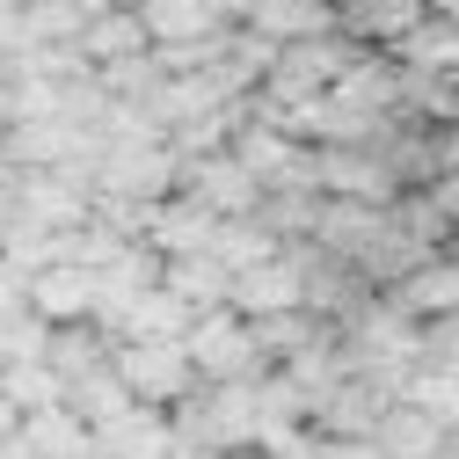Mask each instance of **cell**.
<instances>
[{"instance_id":"35","label":"cell","mask_w":459,"mask_h":459,"mask_svg":"<svg viewBox=\"0 0 459 459\" xmlns=\"http://www.w3.org/2000/svg\"><path fill=\"white\" fill-rule=\"evenodd\" d=\"M219 459H263V452H219Z\"/></svg>"},{"instance_id":"30","label":"cell","mask_w":459,"mask_h":459,"mask_svg":"<svg viewBox=\"0 0 459 459\" xmlns=\"http://www.w3.org/2000/svg\"><path fill=\"white\" fill-rule=\"evenodd\" d=\"M22 284H30L22 270H8V263H0V314H8V307H22Z\"/></svg>"},{"instance_id":"17","label":"cell","mask_w":459,"mask_h":459,"mask_svg":"<svg viewBox=\"0 0 459 459\" xmlns=\"http://www.w3.org/2000/svg\"><path fill=\"white\" fill-rule=\"evenodd\" d=\"M226 263L212 255V248H190V255H168L160 263V292H176L190 314H212V307H226Z\"/></svg>"},{"instance_id":"10","label":"cell","mask_w":459,"mask_h":459,"mask_svg":"<svg viewBox=\"0 0 459 459\" xmlns=\"http://www.w3.org/2000/svg\"><path fill=\"white\" fill-rule=\"evenodd\" d=\"M241 30L263 37V44H307V37H335L342 8L335 0H248Z\"/></svg>"},{"instance_id":"21","label":"cell","mask_w":459,"mask_h":459,"mask_svg":"<svg viewBox=\"0 0 459 459\" xmlns=\"http://www.w3.org/2000/svg\"><path fill=\"white\" fill-rule=\"evenodd\" d=\"M88 8H95V0H22V51H44V44H81Z\"/></svg>"},{"instance_id":"37","label":"cell","mask_w":459,"mask_h":459,"mask_svg":"<svg viewBox=\"0 0 459 459\" xmlns=\"http://www.w3.org/2000/svg\"><path fill=\"white\" fill-rule=\"evenodd\" d=\"M452 95H459V74H452Z\"/></svg>"},{"instance_id":"13","label":"cell","mask_w":459,"mask_h":459,"mask_svg":"<svg viewBox=\"0 0 459 459\" xmlns=\"http://www.w3.org/2000/svg\"><path fill=\"white\" fill-rule=\"evenodd\" d=\"M168 445H176V423H168V409H139V401L95 430V459H160Z\"/></svg>"},{"instance_id":"19","label":"cell","mask_w":459,"mask_h":459,"mask_svg":"<svg viewBox=\"0 0 459 459\" xmlns=\"http://www.w3.org/2000/svg\"><path fill=\"white\" fill-rule=\"evenodd\" d=\"M394 59L409 66V74H437V81H452V74H459V22H445V15L423 8V22L394 44Z\"/></svg>"},{"instance_id":"7","label":"cell","mask_w":459,"mask_h":459,"mask_svg":"<svg viewBox=\"0 0 459 459\" xmlns=\"http://www.w3.org/2000/svg\"><path fill=\"white\" fill-rule=\"evenodd\" d=\"M183 197H197V204L219 212V219H248V212L263 204V183L234 160V146H219V153H190V160H183Z\"/></svg>"},{"instance_id":"27","label":"cell","mask_w":459,"mask_h":459,"mask_svg":"<svg viewBox=\"0 0 459 459\" xmlns=\"http://www.w3.org/2000/svg\"><path fill=\"white\" fill-rule=\"evenodd\" d=\"M423 197H430V212H437L452 234H459V168H437V176L423 183Z\"/></svg>"},{"instance_id":"18","label":"cell","mask_w":459,"mask_h":459,"mask_svg":"<svg viewBox=\"0 0 459 459\" xmlns=\"http://www.w3.org/2000/svg\"><path fill=\"white\" fill-rule=\"evenodd\" d=\"M109 358H117V335H109L102 321H74V328H51V342H44V365L59 372L66 386H74V379H88V372H102Z\"/></svg>"},{"instance_id":"33","label":"cell","mask_w":459,"mask_h":459,"mask_svg":"<svg viewBox=\"0 0 459 459\" xmlns=\"http://www.w3.org/2000/svg\"><path fill=\"white\" fill-rule=\"evenodd\" d=\"M160 459H219V452H197V445H168Z\"/></svg>"},{"instance_id":"1","label":"cell","mask_w":459,"mask_h":459,"mask_svg":"<svg viewBox=\"0 0 459 459\" xmlns=\"http://www.w3.org/2000/svg\"><path fill=\"white\" fill-rule=\"evenodd\" d=\"M183 190V153L168 146L160 132H139V139H102V160H95V197H125V204H160Z\"/></svg>"},{"instance_id":"22","label":"cell","mask_w":459,"mask_h":459,"mask_svg":"<svg viewBox=\"0 0 459 459\" xmlns=\"http://www.w3.org/2000/svg\"><path fill=\"white\" fill-rule=\"evenodd\" d=\"M284 241L270 234V226L248 212V219H219V234H212V255L226 263V277H241V270H255V263H270Z\"/></svg>"},{"instance_id":"32","label":"cell","mask_w":459,"mask_h":459,"mask_svg":"<svg viewBox=\"0 0 459 459\" xmlns=\"http://www.w3.org/2000/svg\"><path fill=\"white\" fill-rule=\"evenodd\" d=\"M8 430H22V416H15V401L0 394V437H8Z\"/></svg>"},{"instance_id":"28","label":"cell","mask_w":459,"mask_h":459,"mask_svg":"<svg viewBox=\"0 0 459 459\" xmlns=\"http://www.w3.org/2000/svg\"><path fill=\"white\" fill-rule=\"evenodd\" d=\"M314 459H386L372 437H321L314 430Z\"/></svg>"},{"instance_id":"25","label":"cell","mask_w":459,"mask_h":459,"mask_svg":"<svg viewBox=\"0 0 459 459\" xmlns=\"http://www.w3.org/2000/svg\"><path fill=\"white\" fill-rule=\"evenodd\" d=\"M0 394L15 401V416H37V409H59L66 401V379L51 372L44 358L37 365H0Z\"/></svg>"},{"instance_id":"24","label":"cell","mask_w":459,"mask_h":459,"mask_svg":"<svg viewBox=\"0 0 459 459\" xmlns=\"http://www.w3.org/2000/svg\"><path fill=\"white\" fill-rule=\"evenodd\" d=\"M401 401H416L423 416H437L445 430H459V365H416Z\"/></svg>"},{"instance_id":"11","label":"cell","mask_w":459,"mask_h":459,"mask_svg":"<svg viewBox=\"0 0 459 459\" xmlns=\"http://www.w3.org/2000/svg\"><path fill=\"white\" fill-rule=\"evenodd\" d=\"M22 307L51 328H74V321H95V270H74V263H51L22 284Z\"/></svg>"},{"instance_id":"29","label":"cell","mask_w":459,"mask_h":459,"mask_svg":"<svg viewBox=\"0 0 459 459\" xmlns=\"http://www.w3.org/2000/svg\"><path fill=\"white\" fill-rule=\"evenodd\" d=\"M8 226H15V168L0 160V241H8Z\"/></svg>"},{"instance_id":"20","label":"cell","mask_w":459,"mask_h":459,"mask_svg":"<svg viewBox=\"0 0 459 459\" xmlns=\"http://www.w3.org/2000/svg\"><path fill=\"white\" fill-rule=\"evenodd\" d=\"M22 437H30V452L37 459H95V430L66 409H37V416H22Z\"/></svg>"},{"instance_id":"6","label":"cell","mask_w":459,"mask_h":459,"mask_svg":"<svg viewBox=\"0 0 459 459\" xmlns=\"http://www.w3.org/2000/svg\"><path fill=\"white\" fill-rule=\"evenodd\" d=\"M226 307H234L241 321H263V314H292V307H307V263H299V248H277L270 263L241 270L234 284H226Z\"/></svg>"},{"instance_id":"34","label":"cell","mask_w":459,"mask_h":459,"mask_svg":"<svg viewBox=\"0 0 459 459\" xmlns=\"http://www.w3.org/2000/svg\"><path fill=\"white\" fill-rule=\"evenodd\" d=\"M430 15H445V22H459V0H423Z\"/></svg>"},{"instance_id":"4","label":"cell","mask_w":459,"mask_h":459,"mask_svg":"<svg viewBox=\"0 0 459 459\" xmlns=\"http://www.w3.org/2000/svg\"><path fill=\"white\" fill-rule=\"evenodd\" d=\"M117 379L132 386L139 409H176V401L197 386L183 342H117Z\"/></svg>"},{"instance_id":"15","label":"cell","mask_w":459,"mask_h":459,"mask_svg":"<svg viewBox=\"0 0 459 459\" xmlns=\"http://www.w3.org/2000/svg\"><path fill=\"white\" fill-rule=\"evenodd\" d=\"M190 307L176 299V292H160V284H146V292L117 314V321H109V335H117V342H183L190 335Z\"/></svg>"},{"instance_id":"23","label":"cell","mask_w":459,"mask_h":459,"mask_svg":"<svg viewBox=\"0 0 459 459\" xmlns=\"http://www.w3.org/2000/svg\"><path fill=\"white\" fill-rule=\"evenodd\" d=\"M66 409H74L88 430H102L109 416H125V409H132V386L117 379V358H109L102 372H88V379H74V386H66Z\"/></svg>"},{"instance_id":"8","label":"cell","mask_w":459,"mask_h":459,"mask_svg":"<svg viewBox=\"0 0 459 459\" xmlns=\"http://www.w3.org/2000/svg\"><path fill=\"white\" fill-rule=\"evenodd\" d=\"M153 37H146V15L125 8V0H95L88 22H81V59L102 74V66H125V59H146Z\"/></svg>"},{"instance_id":"5","label":"cell","mask_w":459,"mask_h":459,"mask_svg":"<svg viewBox=\"0 0 459 459\" xmlns=\"http://www.w3.org/2000/svg\"><path fill=\"white\" fill-rule=\"evenodd\" d=\"M95 212V190L59 176V168H30V176H15V219L37 226V234H74V226H88Z\"/></svg>"},{"instance_id":"2","label":"cell","mask_w":459,"mask_h":459,"mask_svg":"<svg viewBox=\"0 0 459 459\" xmlns=\"http://www.w3.org/2000/svg\"><path fill=\"white\" fill-rule=\"evenodd\" d=\"M183 351H190V372H197L204 386H234V379L270 372V365H263V351H255V328H248L234 307L197 314V321H190V335H183Z\"/></svg>"},{"instance_id":"26","label":"cell","mask_w":459,"mask_h":459,"mask_svg":"<svg viewBox=\"0 0 459 459\" xmlns=\"http://www.w3.org/2000/svg\"><path fill=\"white\" fill-rule=\"evenodd\" d=\"M51 342V321H37L30 307H8L0 314V365H37Z\"/></svg>"},{"instance_id":"9","label":"cell","mask_w":459,"mask_h":459,"mask_svg":"<svg viewBox=\"0 0 459 459\" xmlns=\"http://www.w3.org/2000/svg\"><path fill=\"white\" fill-rule=\"evenodd\" d=\"M386 386H372V379H358V372H342L321 401H314V416H307V430H321V437H372V423L386 416Z\"/></svg>"},{"instance_id":"14","label":"cell","mask_w":459,"mask_h":459,"mask_svg":"<svg viewBox=\"0 0 459 459\" xmlns=\"http://www.w3.org/2000/svg\"><path fill=\"white\" fill-rule=\"evenodd\" d=\"M146 37H153V51H197V44H219L226 37V22L204 8V0H146Z\"/></svg>"},{"instance_id":"16","label":"cell","mask_w":459,"mask_h":459,"mask_svg":"<svg viewBox=\"0 0 459 459\" xmlns=\"http://www.w3.org/2000/svg\"><path fill=\"white\" fill-rule=\"evenodd\" d=\"M445 437H452V430H445L437 416H423L416 401H386V416L372 423V445H379L386 459H437Z\"/></svg>"},{"instance_id":"3","label":"cell","mask_w":459,"mask_h":459,"mask_svg":"<svg viewBox=\"0 0 459 459\" xmlns=\"http://www.w3.org/2000/svg\"><path fill=\"white\" fill-rule=\"evenodd\" d=\"M314 190L321 197H351V204H394L401 176L386 168L379 139L372 146H314Z\"/></svg>"},{"instance_id":"36","label":"cell","mask_w":459,"mask_h":459,"mask_svg":"<svg viewBox=\"0 0 459 459\" xmlns=\"http://www.w3.org/2000/svg\"><path fill=\"white\" fill-rule=\"evenodd\" d=\"M125 8H146V0H125Z\"/></svg>"},{"instance_id":"12","label":"cell","mask_w":459,"mask_h":459,"mask_svg":"<svg viewBox=\"0 0 459 459\" xmlns=\"http://www.w3.org/2000/svg\"><path fill=\"white\" fill-rule=\"evenodd\" d=\"M212 234H219V212H204L197 197H160L153 212H146V248L168 263V255H190V248H212Z\"/></svg>"},{"instance_id":"31","label":"cell","mask_w":459,"mask_h":459,"mask_svg":"<svg viewBox=\"0 0 459 459\" xmlns=\"http://www.w3.org/2000/svg\"><path fill=\"white\" fill-rule=\"evenodd\" d=\"M0 459H37V452H30V437H22V430H8V437H0Z\"/></svg>"}]
</instances>
